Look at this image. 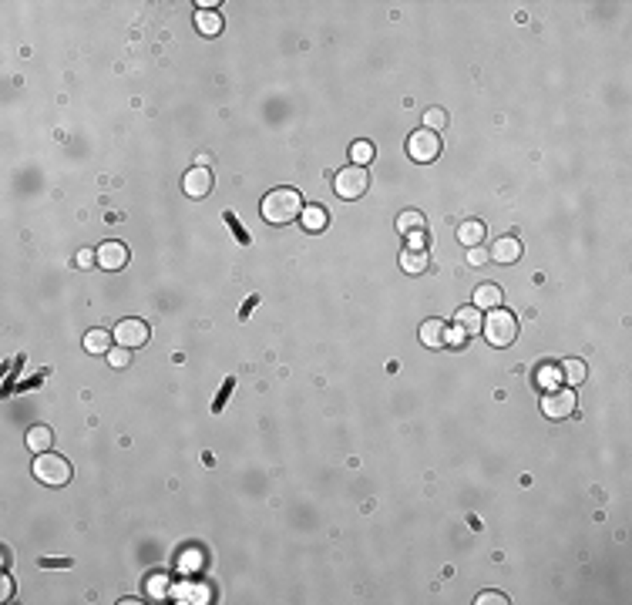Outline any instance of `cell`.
<instances>
[{"label": "cell", "instance_id": "cell-26", "mask_svg": "<svg viewBox=\"0 0 632 605\" xmlns=\"http://www.w3.org/2000/svg\"><path fill=\"white\" fill-rule=\"evenodd\" d=\"M471 340L461 326H447V333H444V343H451V346H464V343Z\"/></svg>", "mask_w": 632, "mask_h": 605}, {"label": "cell", "instance_id": "cell-35", "mask_svg": "<svg viewBox=\"0 0 632 605\" xmlns=\"http://www.w3.org/2000/svg\"><path fill=\"white\" fill-rule=\"evenodd\" d=\"M256 302H259V300H256V296H249V300H246V306H242V313H239V316H242V320H246V316H249V309H252V306H256Z\"/></svg>", "mask_w": 632, "mask_h": 605}, {"label": "cell", "instance_id": "cell-1", "mask_svg": "<svg viewBox=\"0 0 632 605\" xmlns=\"http://www.w3.org/2000/svg\"><path fill=\"white\" fill-rule=\"evenodd\" d=\"M263 219H266L269 226H289V222H296L300 219V212H303V195L296 189H272L263 199Z\"/></svg>", "mask_w": 632, "mask_h": 605}, {"label": "cell", "instance_id": "cell-32", "mask_svg": "<svg viewBox=\"0 0 632 605\" xmlns=\"http://www.w3.org/2000/svg\"><path fill=\"white\" fill-rule=\"evenodd\" d=\"M14 595V582H10V575H3L0 579V599H10Z\"/></svg>", "mask_w": 632, "mask_h": 605}, {"label": "cell", "instance_id": "cell-24", "mask_svg": "<svg viewBox=\"0 0 632 605\" xmlns=\"http://www.w3.org/2000/svg\"><path fill=\"white\" fill-rule=\"evenodd\" d=\"M444 125H447V114H444L441 108H427V112H424V128H427V132H438V128H444Z\"/></svg>", "mask_w": 632, "mask_h": 605}, {"label": "cell", "instance_id": "cell-16", "mask_svg": "<svg viewBox=\"0 0 632 605\" xmlns=\"http://www.w3.org/2000/svg\"><path fill=\"white\" fill-rule=\"evenodd\" d=\"M427 249H403L401 252V269L407 276H421L424 269H427Z\"/></svg>", "mask_w": 632, "mask_h": 605}, {"label": "cell", "instance_id": "cell-33", "mask_svg": "<svg viewBox=\"0 0 632 605\" xmlns=\"http://www.w3.org/2000/svg\"><path fill=\"white\" fill-rule=\"evenodd\" d=\"M68 558H40V568H68Z\"/></svg>", "mask_w": 632, "mask_h": 605}, {"label": "cell", "instance_id": "cell-19", "mask_svg": "<svg viewBox=\"0 0 632 605\" xmlns=\"http://www.w3.org/2000/svg\"><path fill=\"white\" fill-rule=\"evenodd\" d=\"M51 441H54V434H51V427H44V424H38V427L27 431V447H31L34 454L51 451Z\"/></svg>", "mask_w": 632, "mask_h": 605}, {"label": "cell", "instance_id": "cell-13", "mask_svg": "<svg viewBox=\"0 0 632 605\" xmlns=\"http://www.w3.org/2000/svg\"><path fill=\"white\" fill-rule=\"evenodd\" d=\"M484 232H488V226H484L481 219H464V222L458 226V243L461 246H468V249H475V246H481Z\"/></svg>", "mask_w": 632, "mask_h": 605}, {"label": "cell", "instance_id": "cell-2", "mask_svg": "<svg viewBox=\"0 0 632 605\" xmlns=\"http://www.w3.org/2000/svg\"><path fill=\"white\" fill-rule=\"evenodd\" d=\"M481 333H484V340L491 343V346H511L518 337V320L515 313H508V309H488V316L481 323Z\"/></svg>", "mask_w": 632, "mask_h": 605}, {"label": "cell", "instance_id": "cell-14", "mask_svg": "<svg viewBox=\"0 0 632 605\" xmlns=\"http://www.w3.org/2000/svg\"><path fill=\"white\" fill-rule=\"evenodd\" d=\"M481 323H484V316H481L478 306H461L458 313H454V326H461L468 337L481 333Z\"/></svg>", "mask_w": 632, "mask_h": 605}, {"label": "cell", "instance_id": "cell-18", "mask_svg": "<svg viewBox=\"0 0 632 605\" xmlns=\"http://www.w3.org/2000/svg\"><path fill=\"white\" fill-rule=\"evenodd\" d=\"M300 219H303V229H307V232H323L326 222H330V215H326L323 206H303Z\"/></svg>", "mask_w": 632, "mask_h": 605}, {"label": "cell", "instance_id": "cell-21", "mask_svg": "<svg viewBox=\"0 0 632 605\" xmlns=\"http://www.w3.org/2000/svg\"><path fill=\"white\" fill-rule=\"evenodd\" d=\"M562 377H565L569 387L585 383V363H582V360H565V363H562Z\"/></svg>", "mask_w": 632, "mask_h": 605}, {"label": "cell", "instance_id": "cell-3", "mask_svg": "<svg viewBox=\"0 0 632 605\" xmlns=\"http://www.w3.org/2000/svg\"><path fill=\"white\" fill-rule=\"evenodd\" d=\"M31 468H34V477H38L40 484H47V488H64L71 481V464L61 454H51V451L38 454Z\"/></svg>", "mask_w": 632, "mask_h": 605}, {"label": "cell", "instance_id": "cell-15", "mask_svg": "<svg viewBox=\"0 0 632 605\" xmlns=\"http://www.w3.org/2000/svg\"><path fill=\"white\" fill-rule=\"evenodd\" d=\"M501 302H504V293H501V286L495 283H481L475 289V306L478 309H498Z\"/></svg>", "mask_w": 632, "mask_h": 605}, {"label": "cell", "instance_id": "cell-34", "mask_svg": "<svg viewBox=\"0 0 632 605\" xmlns=\"http://www.w3.org/2000/svg\"><path fill=\"white\" fill-rule=\"evenodd\" d=\"M148 592H165V579H152V582H148Z\"/></svg>", "mask_w": 632, "mask_h": 605}, {"label": "cell", "instance_id": "cell-37", "mask_svg": "<svg viewBox=\"0 0 632 605\" xmlns=\"http://www.w3.org/2000/svg\"><path fill=\"white\" fill-rule=\"evenodd\" d=\"M195 165H199V169H206V165H212V155H206V151H202V155L195 158Z\"/></svg>", "mask_w": 632, "mask_h": 605}, {"label": "cell", "instance_id": "cell-5", "mask_svg": "<svg viewBox=\"0 0 632 605\" xmlns=\"http://www.w3.org/2000/svg\"><path fill=\"white\" fill-rule=\"evenodd\" d=\"M541 414L548 417V420H565V417L575 414V390L572 387H562V390H548L545 397H541Z\"/></svg>", "mask_w": 632, "mask_h": 605}, {"label": "cell", "instance_id": "cell-31", "mask_svg": "<svg viewBox=\"0 0 632 605\" xmlns=\"http://www.w3.org/2000/svg\"><path fill=\"white\" fill-rule=\"evenodd\" d=\"M508 599L501 595V592H481L478 595V605H504Z\"/></svg>", "mask_w": 632, "mask_h": 605}, {"label": "cell", "instance_id": "cell-11", "mask_svg": "<svg viewBox=\"0 0 632 605\" xmlns=\"http://www.w3.org/2000/svg\"><path fill=\"white\" fill-rule=\"evenodd\" d=\"M444 333H447V323L444 320H424L417 337H421V343L427 350H441V346H447L444 343Z\"/></svg>", "mask_w": 632, "mask_h": 605}, {"label": "cell", "instance_id": "cell-17", "mask_svg": "<svg viewBox=\"0 0 632 605\" xmlns=\"http://www.w3.org/2000/svg\"><path fill=\"white\" fill-rule=\"evenodd\" d=\"M195 27L202 38H219L222 34V17L215 10H195Z\"/></svg>", "mask_w": 632, "mask_h": 605}, {"label": "cell", "instance_id": "cell-23", "mask_svg": "<svg viewBox=\"0 0 632 605\" xmlns=\"http://www.w3.org/2000/svg\"><path fill=\"white\" fill-rule=\"evenodd\" d=\"M350 158H353V165H370L373 162V145L370 141H353L350 145Z\"/></svg>", "mask_w": 632, "mask_h": 605}, {"label": "cell", "instance_id": "cell-12", "mask_svg": "<svg viewBox=\"0 0 632 605\" xmlns=\"http://www.w3.org/2000/svg\"><path fill=\"white\" fill-rule=\"evenodd\" d=\"M111 343H115V330H88L84 333V350L95 357H108Z\"/></svg>", "mask_w": 632, "mask_h": 605}, {"label": "cell", "instance_id": "cell-29", "mask_svg": "<svg viewBox=\"0 0 632 605\" xmlns=\"http://www.w3.org/2000/svg\"><path fill=\"white\" fill-rule=\"evenodd\" d=\"M403 239H407V246H403V249H427V236H424V229H421V232L403 236Z\"/></svg>", "mask_w": 632, "mask_h": 605}, {"label": "cell", "instance_id": "cell-6", "mask_svg": "<svg viewBox=\"0 0 632 605\" xmlns=\"http://www.w3.org/2000/svg\"><path fill=\"white\" fill-rule=\"evenodd\" d=\"M407 155L414 162H434L441 155V138H438V132H427V128L414 132L407 138Z\"/></svg>", "mask_w": 632, "mask_h": 605}, {"label": "cell", "instance_id": "cell-10", "mask_svg": "<svg viewBox=\"0 0 632 605\" xmlns=\"http://www.w3.org/2000/svg\"><path fill=\"white\" fill-rule=\"evenodd\" d=\"M521 243H518L515 236H501V239H495V246L488 249V256L495 259V263H501V266H511V263H518L521 259Z\"/></svg>", "mask_w": 632, "mask_h": 605}, {"label": "cell", "instance_id": "cell-36", "mask_svg": "<svg viewBox=\"0 0 632 605\" xmlns=\"http://www.w3.org/2000/svg\"><path fill=\"white\" fill-rule=\"evenodd\" d=\"M219 7V0H199V10H215Z\"/></svg>", "mask_w": 632, "mask_h": 605}, {"label": "cell", "instance_id": "cell-25", "mask_svg": "<svg viewBox=\"0 0 632 605\" xmlns=\"http://www.w3.org/2000/svg\"><path fill=\"white\" fill-rule=\"evenodd\" d=\"M108 363L118 367V370L128 367V363H132V350H128V346H111V350H108Z\"/></svg>", "mask_w": 632, "mask_h": 605}, {"label": "cell", "instance_id": "cell-28", "mask_svg": "<svg viewBox=\"0 0 632 605\" xmlns=\"http://www.w3.org/2000/svg\"><path fill=\"white\" fill-rule=\"evenodd\" d=\"M488 259H491V256H488V249H481V246L468 249V263H471V266H484Z\"/></svg>", "mask_w": 632, "mask_h": 605}, {"label": "cell", "instance_id": "cell-20", "mask_svg": "<svg viewBox=\"0 0 632 605\" xmlns=\"http://www.w3.org/2000/svg\"><path fill=\"white\" fill-rule=\"evenodd\" d=\"M421 229H424V212H417V208H407V212H401V215H397V232H401V236L421 232Z\"/></svg>", "mask_w": 632, "mask_h": 605}, {"label": "cell", "instance_id": "cell-8", "mask_svg": "<svg viewBox=\"0 0 632 605\" xmlns=\"http://www.w3.org/2000/svg\"><path fill=\"white\" fill-rule=\"evenodd\" d=\"M98 266L101 269H108V273H118V269H125L128 266V246L125 243H101L98 246Z\"/></svg>", "mask_w": 632, "mask_h": 605}, {"label": "cell", "instance_id": "cell-9", "mask_svg": "<svg viewBox=\"0 0 632 605\" xmlns=\"http://www.w3.org/2000/svg\"><path fill=\"white\" fill-rule=\"evenodd\" d=\"M182 189H185V195L189 199H206L212 192V171L209 169H189L185 175H182Z\"/></svg>", "mask_w": 632, "mask_h": 605}, {"label": "cell", "instance_id": "cell-22", "mask_svg": "<svg viewBox=\"0 0 632 605\" xmlns=\"http://www.w3.org/2000/svg\"><path fill=\"white\" fill-rule=\"evenodd\" d=\"M558 374H562V367L558 363H541L535 370V380L541 383V387H548V390H555V383H558Z\"/></svg>", "mask_w": 632, "mask_h": 605}, {"label": "cell", "instance_id": "cell-30", "mask_svg": "<svg viewBox=\"0 0 632 605\" xmlns=\"http://www.w3.org/2000/svg\"><path fill=\"white\" fill-rule=\"evenodd\" d=\"M226 222H229V229H232V236H239L242 239V246H249V236L242 232V226H239V219L232 215V212H226Z\"/></svg>", "mask_w": 632, "mask_h": 605}, {"label": "cell", "instance_id": "cell-27", "mask_svg": "<svg viewBox=\"0 0 632 605\" xmlns=\"http://www.w3.org/2000/svg\"><path fill=\"white\" fill-rule=\"evenodd\" d=\"M95 263H98V249H81V252H77V266H81V269H91Z\"/></svg>", "mask_w": 632, "mask_h": 605}, {"label": "cell", "instance_id": "cell-4", "mask_svg": "<svg viewBox=\"0 0 632 605\" xmlns=\"http://www.w3.org/2000/svg\"><path fill=\"white\" fill-rule=\"evenodd\" d=\"M333 189L340 199H360L367 189H370V171L364 165H346L333 175Z\"/></svg>", "mask_w": 632, "mask_h": 605}, {"label": "cell", "instance_id": "cell-7", "mask_svg": "<svg viewBox=\"0 0 632 605\" xmlns=\"http://www.w3.org/2000/svg\"><path fill=\"white\" fill-rule=\"evenodd\" d=\"M115 340L118 346H128V350H138L148 343V323L141 320H121L115 326Z\"/></svg>", "mask_w": 632, "mask_h": 605}]
</instances>
